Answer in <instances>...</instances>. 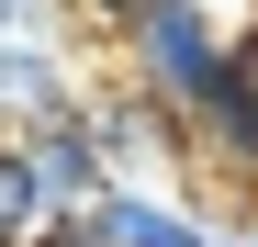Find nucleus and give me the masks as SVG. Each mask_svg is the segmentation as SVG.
<instances>
[{
	"label": "nucleus",
	"mask_w": 258,
	"mask_h": 247,
	"mask_svg": "<svg viewBox=\"0 0 258 247\" xmlns=\"http://www.w3.org/2000/svg\"><path fill=\"white\" fill-rule=\"evenodd\" d=\"M23 247H101V225H90V214H45Z\"/></svg>",
	"instance_id": "7ed1b4c3"
},
{
	"label": "nucleus",
	"mask_w": 258,
	"mask_h": 247,
	"mask_svg": "<svg viewBox=\"0 0 258 247\" xmlns=\"http://www.w3.org/2000/svg\"><path fill=\"white\" fill-rule=\"evenodd\" d=\"M90 225H101V247H258V236H236V225H213L202 202L146 191V180H101Z\"/></svg>",
	"instance_id": "f257e3e1"
},
{
	"label": "nucleus",
	"mask_w": 258,
	"mask_h": 247,
	"mask_svg": "<svg viewBox=\"0 0 258 247\" xmlns=\"http://www.w3.org/2000/svg\"><path fill=\"white\" fill-rule=\"evenodd\" d=\"M0 135H12V101H0Z\"/></svg>",
	"instance_id": "39448f33"
},
{
	"label": "nucleus",
	"mask_w": 258,
	"mask_h": 247,
	"mask_svg": "<svg viewBox=\"0 0 258 247\" xmlns=\"http://www.w3.org/2000/svg\"><path fill=\"white\" fill-rule=\"evenodd\" d=\"M12 146H23V169H34V202L45 214H90L101 202V146H90V124H12Z\"/></svg>",
	"instance_id": "f03ea898"
},
{
	"label": "nucleus",
	"mask_w": 258,
	"mask_h": 247,
	"mask_svg": "<svg viewBox=\"0 0 258 247\" xmlns=\"http://www.w3.org/2000/svg\"><path fill=\"white\" fill-rule=\"evenodd\" d=\"M225 180H236V202H247V236H258V135H247V157H236Z\"/></svg>",
	"instance_id": "20e7f679"
}]
</instances>
